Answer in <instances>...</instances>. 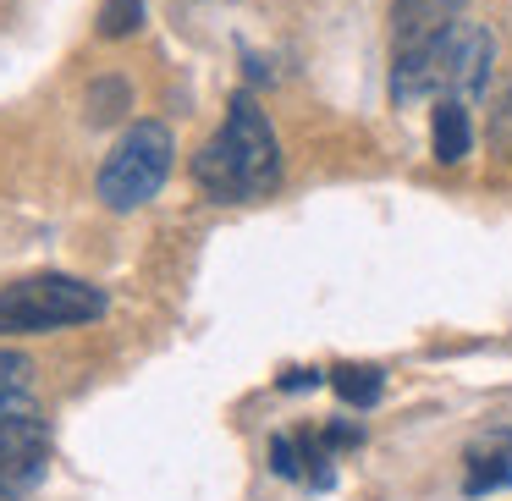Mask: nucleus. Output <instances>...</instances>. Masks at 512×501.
<instances>
[{"mask_svg":"<svg viewBox=\"0 0 512 501\" xmlns=\"http://www.w3.org/2000/svg\"><path fill=\"white\" fill-rule=\"evenodd\" d=\"M193 182L221 204H248V199L276 193L281 144H276L270 116L259 111L248 94H237L232 111H226V122H221V133L193 155Z\"/></svg>","mask_w":512,"mask_h":501,"instance_id":"nucleus-1","label":"nucleus"},{"mask_svg":"<svg viewBox=\"0 0 512 501\" xmlns=\"http://www.w3.org/2000/svg\"><path fill=\"white\" fill-rule=\"evenodd\" d=\"M490 67H496V39H490V28L457 17L441 39H430L413 56H397V67H391V100L397 105H413V100L474 105L490 83Z\"/></svg>","mask_w":512,"mask_h":501,"instance_id":"nucleus-2","label":"nucleus"},{"mask_svg":"<svg viewBox=\"0 0 512 501\" xmlns=\"http://www.w3.org/2000/svg\"><path fill=\"white\" fill-rule=\"evenodd\" d=\"M50 430L34 397V358L0 347V501L34 496L45 479Z\"/></svg>","mask_w":512,"mask_h":501,"instance_id":"nucleus-3","label":"nucleus"},{"mask_svg":"<svg viewBox=\"0 0 512 501\" xmlns=\"http://www.w3.org/2000/svg\"><path fill=\"white\" fill-rule=\"evenodd\" d=\"M105 314V292L78 276H23L12 287H0V336H39L61 331V325H89Z\"/></svg>","mask_w":512,"mask_h":501,"instance_id":"nucleus-4","label":"nucleus"},{"mask_svg":"<svg viewBox=\"0 0 512 501\" xmlns=\"http://www.w3.org/2000/svg\"><path fill=\"white\" fill-rule=\"evenodd\" d=\"M171 155H177V138H171L166 122H133L122 133V144L100 166L105 210H138V204H149L160 193V182L171 177Z\"/></svg>","mask_w":512,"mask_h":501,"instance_id":"nucleus-5","label":"nucleus"},{"mask_svg":"<svg viewBox=\"0 0 512 501\" xmlns=\"http://www.w3.org/2000/svg\"><path fill=\"white\" fill-rule=\"evenodd\" d=\"M463 17V0H391V50L413 56Z\"/></svg>","mask_w":512,"mask_h":501,"instance_id":"nucleus-6","label":"nucleus"},{"mask_svg":"<svg viewBox=\"0 0 512 501\" xmlns=\"http://www.w3.org/2000/svg\"><path fill=\"white\" fill-rule=\"evenodd\" d=\"M512 485V435H485V441L468 452V479L463 490L468 496H490V490H507Z\"/></svg>","mask_w":512,"mask_h":501,"instance_id":"nucleus-7","label":"nucleus"},{"mask_svg":"<svg viewBox=\"0 0 512 501\" xmlns=\"http://www.w3.org/2000/svg\"><path fill=\"white\" fill-rule=\"evenodd\" d=\"M430 144H435V160H441V166L468 160V149H474V122H468V105L463 100H435Z\"/></svg>","mask_w":512,"mask_h":501,"instance_id":"nucleus-8","label":"nucleus"},{"mask_svg":"<svg viewBox=\"0 0 512 501\" xmlns=\"http://www.w3.org/2000/svg\"><path fill=\"white\" fill-rule=\"evenodd\" d=\"M331 386H336V397L353 402V408H375L380 391H386V375H380L375 364H336Z\"/></svg>","mask_w":512,"mask_h":501,"instance_id":"nucleus-9","label":"nucleus"},{"mask_svg":"<svg viewBox=\"0 0 512 501\" xmlns=\"http://www.w3.org/2000/svg\"><path fill=\"white\" fill-rule=\"evenodd\" d=\"M127 28H138V0H111L100 12V34L105 39H122Z\"/></svg>","mask_w":512,"mask_h":501,"instance_id":"nucleus-10","label":"nucleus"},{"mask_svg":"<svg viewBox=\"0 0 512 501\" xmlns=\"http://www.w3.org/2000/svg\"><path fill=\"white\" fill-rule=\"evenodd\" d=\"M490 144L512 160V89L496 100V116H490Z\"/></svg>","mask_w":512,"mask_h":501,"instance_id":"nucleus-11","label":"nucleus"},{"mask_svg":"<svg viewBox=\"0 0 512 501\" xmlns=\"http://www.w3.org/2000/svg\"><path fill=\"white\" fill-rule=\"evenodd\" d=\"M314 380H320V375H314V369H292V375L281 380V386H287V391H303V386H314Z\"/></svg>","mask_w":512,"mask_h":501,"instance_id":"nucleus-12","label":"nucleus"}]
</instances>
